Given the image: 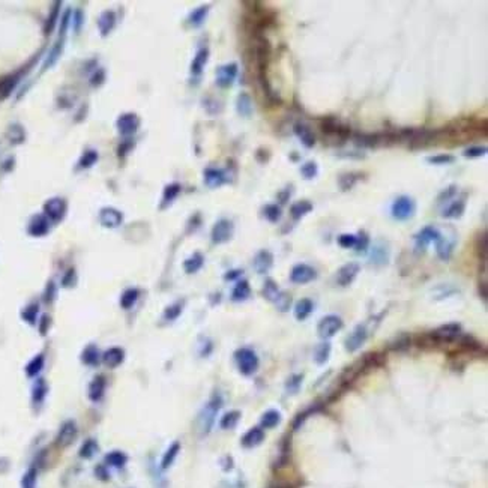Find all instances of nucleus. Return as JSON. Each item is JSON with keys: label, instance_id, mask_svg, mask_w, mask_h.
<instances>
[{"label": "nucleus", "instance_id": "nucleus-46", "mask_svg": "<svg viewBox=\"0 0 488 488\" xmlns=\"http://www.w3.org/2000/svg\"><path fill=\"white\" fill-rule=\"evenodd\" d=\"M329 353H331V346L329 343H323L320 344L317 349H315V353H314V358L317 361V364H324L329 358Z\"/></svg>", "mask_w": 488, "mask_h": 488}, {"label": "nucleus", "instance_id": "nucleus-58", "mask_svg": "<svg viewBox=\"0 0 488 488\" xmlns=\"http://www.w3.org/2000/svg\"><path fill=\"white\" fill-rule=\"evenodd\" d=\"M455 194H457V187H455V185L448 187L442 194L439 195V203H442V201H448V200H452V198L455 197Z\"/></svg>", "mask_w": 488, "mask_h": 488}, {"label": "nucleus", "instance_id": "nucleus-47", "mask_svg": "<svg viewBox=\"0 0 488 488\" xmlns=\"http://www.w3.org/2000/svg\"><path fill=\"white\" fill-rule=\"evenodd\" d=\"M427 161L430 164H434V166H446V164H452L455 161V156L449 155V153H440V155L430 156Z\"/></svg>", "mask_w": 488, "mask_h": 488}, {"label": "nucleus", "instance_id": "nucleus-40", "mask_svg": "<svg viewBox=\"0 0 488 488\" xmlns=\"http://www.w3.org/2000/svg\"><path fill=\"white\" fill-rule=\"evenodd\" d=\"M263 294L266 296V299H269L271 302H277V299L280 297V290H278V286L275 284V281L272 280H268L265 283V289H263Z\"/></svg>", "mask_w": 488, "mask_h": 488}, {"label": "nucleus", "instance_id": "nucleus-35", "mask_svg": "<svg viewBox=\"0 0 488 488\" xmlns=\"http://www.w3.org/2000/svg\"><path fill=\"white\" fill-rule=\"evenodd\" d=\"M44 355H36L27 365H26V374L29 376V377H35V376H38L41 371H42V368H44Z\"/></svg>", "mask_w": 488, "mask_h": 488}, {"label": "nucleus", "instance_id": "nucleus-24", "mask_svg": "<svg viewBox=\"0 0 488 488\" xmlns=\"http://www.w3.org/2000/svg\"><path fill=\"white\" fill-rule=\"evenodd\" d=\"M20 78H21V72H17V74L9 75V77L3 78L0 82V99H5V98H8L12 94V91L18 85Z\"/></svg>", "mask_w": 488, "mask_h": 488}, {"label": "nucleus", "instance_id": "nucleus-31", "mask_svg": "<svg viewBox=\"0 0 488 488\" xmlns=\"http://www.w3.org/2000/svg\"><path fill=\"white\" fill-rule=\"evenodd\" d=\"M250 294H251V289H250L248 281H239L231 292V299L236 302H242V300L248 299Z\"/></svg>", "mask_w": 488, "mask_h": 488}, {"label": "nucleus", "instance_id": "nucleus-39", "mask_svg": "<svg viewBox=\"0 0 488 488\" xmlns=\"http://www.w3.org/2000/svg\"><path fill=\"white\" fill-rule=\"evenodd\" d=\"M138 294H140V292H138L137 289H128V290H125L123 294H122V297H120V305H122V308L129 309V308L137 302Z\"/></svg>", "mask_w": 488, "mask_h": 488}, {"label": "nucleus", "instance_id": "nucleus-17", "mask_svg": "<svg viewBox=\"0 0 488 488\" xmlns=\"http://www.w3.org/2000/svg\"><path fill=\"white\" fill-rule=\"evenodd\" d=\"M102 362L108 367V368H114V367H119L123 359H125V352L120 349V347H111L108 350L104 352L102 355Z\"/></svg>", "mask_w": 488, "mask_h": 488}, {"label": "nucleus", "instance_id": "nucleus-26", "mask_svg": "<svg viewBox=\"0 0 488 488\" xmlns=\"http://www.w3.org/2000/svg\"><path fill=\"white\" fill-rule=\"evenodd\" d=\"M114 24H116V15L111 11H105L104 14H101L99 20H98V27H99V32L102 36L108 35L110 30L114 27Z\"/></svg>", "mask_w": 488, "mask_h": 488}, {"label": "nucleus", "instance_id": "nucleus-6", "mask_svg": "<svg viewBox=\"0 0 488 488\" xmlns=\"http://www.w3.org/2000/svg\"><path fill=\"white\" fill-rule=\"evenodd\" d=\"M233 231H234V227H233V222L228 221V219H219L213 228H212V240L213 243H224V242H228L233 236Z\"/></svg>", "mask_w": 488, "mask_h": 488}, {"label": "nucleus", "instance_id": "nucleus-16", "mask_svg": "<svg viewBox=\"0 0 488 488\" xmlns=\"http://www.w3.org/2000/svg\"><path fill=\"white\" fill-rule=\"evenodd\" d=\"M460 332H461V326L458 323H448V324L437 328L434 331L433 337L440 341H454L460 335Z\"/></svg>", "mask_w": 488, "mask_h": 488}, {"label": "nucleus", "instance_id": "nucleus-42", "mask_svg": "<svg viewBox=\"0 0 488 488\" xmlns=\"http://www.w3.org/2000/svg\"><path fill=\"white\" fill-rule=\"evenodd\" d=\"M182 308H184V303H182V302H176V303H173V305L167 306V308H166V311H164V318H166V320H169V321L176 320V318L181 315Z\"/></svg>", "mask_w": 488, "mask_h": 488}, {"label": "nucleus", "instance_id": "nucleus-41", "mask_svg": "<svg viewBox=\"0 0 488 488\" xmlns=\"http://www.w3.org/2000/svg\"><path fill=\"white\" fill-rule=\"evenodd\" d=\"M239 418H240V413L239 412H228L222 416L221 419V428L224 430H230L233 427H236V424L239 422Z\"/></svg>", "mask_w": 488, "mask_h": 488}, {"label": "nucleus", "instance_id": "nucleus-34", "mask_svg": "<svg viewBox=\"0 0 488 488\" xmlns=\"http://www.w3.org/2000/svg\"><path fill=\"white\" fill-rule=\"evenodd\" d=\"M99 359H101V355H99V350L97 349V346H88L83 353H82V361L86 364V365H98L99 364Z\"/></svg>", "mask_w": 488, "mask_h": 488}, {"label": "nucleus", "instance_id": "nucleus-52", "mask_svg": "<svg viewBox=\"0 0 488 488\" xmlns=\"http://www.w3.org/2000/svg\"><path fill=\"white\" fill-rule=\"evenodd\" d=\"M97 452H98V445L95 440H88V442L82 446V449H80V455H82L83 458H91V457H94Z\"/></svg>", "mask_w": 488, "mask_h": 488}, {"label": "nucleus", "instance_id": "nucleus-37", "mask_svg": "<svg viewBox=\"0 0 488 488\" xmlns=\"http://www.w3.org/2000/svg\"><path fill=\"white\" fill-rule=\"evenodd\" d=\"M280 421H281V415L277 410H268L262 416V425L265 428H274L280 424Z\"/></svg>", "mask_w": 488, "mask_h": 488}, {"label": "nucleus", "instance_id": "nucleus-27", "mask_svg": "<svg viewBox=\"0 0 488 488\" xmlns=\"http://www.w3.org/2000/svg\"><path fill=\"white\" fill-rule=\"evenodd\" d=\"M314 309V305L309 299H300L296 305H294V317L297 320H305Z\"/></svg>", "mask_w": 488, "mask_h": 488}, {"label": "nucleus", "instance_id": "nucleus-44", "mask_svg": "<svg viewBox=\"0 0 488 488\" xmlns=\"http://www.w3.org/2000/svg\"><path fill=\"white\" fill-rule=\"evenodd\" d=\"M45 395H47V383H45L44 380L36 382V383H35V386H33V390H32V398H33V401L38 404V402H41V401L45 398Z\"/></svg>", "mask_w": 488, "mask_h": 488}, {"label": "nucleus", "instance_id": "nucleus-3", "mask_svg": "<svg viewBox=\"0 0 488 488\" xmlns=\"http://www.w3.org/2000/svg\"><path fill=\"white\" fill-rule=\"evenodd\" d=\"M234 359L239 371L245 376L254 374L259 368V358L251 349H239L234 353Z\"/></svg>", "mask_w": 488, "mask_h": 488}, {"label": "nucleus", "instance_id": "nucleus-4", "mask_svg": "<svg viewBox=\"0 0 488 488\" xmlns=\"http://www.w3.org/2000/svg\"><path fill=\"white\" fill-rule=\"evenodd\" d=\"M343 329V320L338 315H326L317 324V334L320 338H331Z\"/></svg>", "mask_w": 488, "mask_h": 488}, {"label": "nucleus", "instance_id": "nucleus-11", "mask_svg": "<svg viewBox=\"0 0 488 488\" xmlns=\"http://www.w3.org/2000/svg\"><path fill=\"white\" fill-rule=\"evenodd\" d=\"M359 271H361V268H359V265H358V263H355V262H350V263L344 265L343 268H340V271H338V274H337V283H338L341 287H347V286H350V284L355 281V278L358 277Z\"/></svg>", "mask_w": 488, "mask_h": 488}, {"label": "nucleus", "instance_id": "nucleus-20", "mask_svg": "<svg viewBox=\"0 0 488 488\" xmlns=\"http://www.w3.org/2000/svg\"><path fill=\"white\" fill-rule=\"evenodd\" d=\"M294 134L297 135V138L300 140V143L305 146V147H312L314 144H315V137H314V134H312V131L306 126V125H303V123H296L294 125Z\"/></svg>", "mask_w": 488, "mask_h": 488}, {"label": "nucleus", "instance_id": "nucleus-38", "mask_svg": "<svg viewBox=\"0 0 488 488\" xmlns=\"http://www.w3.org/2000/svg\"><path fill=\"white\" fill-rule=\"evenodd\" d=\"M207 12H209V6H200V8L194 9V11L190 14V18H188L190 24H191V26H194V27L201 26V24H203V21H204V18H206V15H207Z\"/></svg>", "mask_w": 488, "mask_h": 488}, {"label": "nucleus", "instance_id": "nucleus-1", "mask_svg": "<svg viewBox=\"0 0 488 488\" xmlns=\"http://www.w3.org/2000/svg\"><path fill=\"white\" fill-rule=\"evenodd\" d=\"M222 401H221V396L219 395H215L206 405L204 409L201 410V413L198 415V430L201 431V434H207L213 425V421H215V416L221 407Z\"/></svg>", "mask_w": 488, "mask_h": 488}, {"label": "nucleus", "instance_id": "nucleus-56", "mask_svg": "<svg viewBox=\"0 0 488 488\" xmlns=\"http://www.w3.org/2000/svg\"><path fill=\"white\" fill-rule=\"evenodd\" d=\"M356 242H358V236H355V234H341L338 237V243L343 248H353V247H356Z\"/></svg>", "mask_w": 488, "mask_h": 488}, {"label": "nucleus", "instance_id": "nucleus-51", "mask_svg": "<svg viewBox=\"0 0 488 488\" xmlns=\"http://www.w3.org/2000/svg\"><path fill=\"white\" fill-rule=\"evenodd\" d=\"M8 138L11 143H21L24 140V131L20 125H12L8 131Z\"/></svg>", "mask_w": 488, "mask_h": 488}, {"label": "nucleus", "instance_id": "nucleus-14", "mask_svg": "<svg viewBox=\"0 0 488 488\" xmlns=\"http://www.w3.org/2000/svg\"><path fill=\"white\" fill-rule=\"evenodd\" d=\"M367 338H368V332H367L365 326L364 324H359V326L355 328V331L346 340V349L349 352H356L359 347L364 346V343L367 341Z\"/></svg>", "mask_w": 488, "mask_h": 488}, {"label": "nucleus", "instance_id": "nucleus-22", "mask_svg": "<svg viewBox=\"0 0 488 488\" xmlns=\"http://www.w3.org/2000/svg\"><path fill=\"white\" fill-rule=\"evenodd\" d=\"M263 439H265V433H263L262 428H251L242 437V445L245 448H254L257 445H260L263 442Z\"/></svg>", "mask_w": 488, "mask_h": 488}, {"label": "nucleus", "instance_id": "nucleus-28", "mask_svg": "<svg viewBox=\"0 0 488 488\" xmlns=\"http://www.w3.org/2000/svg\"><path fill=\"white\" fill-rule=\"evenodd\" d=\"M311 210H312V203L308 201V200L296 201L294 204H292V207H290V213H292L293 219H300L306 213H309Z\"/></svg>", "mask_w": 488, "mask_h": 488}, {"label": "nucleus", "instance_id": "nucleus-23", "mask_svg": "<svg viewBox=\"0 0 488 488\" xmlns=\"http://www.w3.org/2000/svg\"><path fill=\"white\" fill-rule=\"evenodd\" d=\"M104 390H105V380L102 376H97L95 379H92L91 385H89V389H88V395H89V399L91 401H99L104 395Z\"/></svg>", "mask_w": 488, "mask_h": 488}, {"label": "nucleus", "instance_id": "nucleus-29", "mask_svg": "<svg viewBox=\"0 0 488 488\" xmlns=\"http://www.w3.org/2000/svg\"><path fill=\"white\" fill-rule=\"evenodd\" d=\"M62 50H63V36H60V38H59V41L54 44V47H53V48H51V51L48 53V56H47V59H45V63H44V69L51 68V66L59 60V57H60V54H62Z\"/></svg>", "mask_w": 488, "mask_h": 488}, {"label": "nucleus", "instance_id": "nucleus-54", "mask_svg": "<svg viewBox=\"0 0 488 488\" xmlns=\"http://www.w3.org/2000/svg\"><path fill=\"white\" fill-rule=\"evenodd\" d=\"M358 182V176H355L353 173H349V175H343L340 178V187L343 191H347V190H352V187Z\"/></svg>", "mask_w": 488, "mask_h": 488}, {"label": "nucleus", "instance_id": "nucleus-32", "mask_svg": "<svg viewBox=\"0 0 488 488\" xmlns=\"http://www.w3.org/2000/svg\"><path fill=\"white\" fill-rule=\"evenodd\" d=\"M179 451H181V443H179V442H175V443L167 449V452L164 454L162 461H161V467H162L164 470H166V469H169V467L175 463V460H176V457H178Z\"/></svg>", "mask_w": 488, "mask_h": 488}, {"label": "nucleus", "instance_id": "nucleus-57", "mask_svg": "<svg viewBox=\"0 0 488 488\" xmlns=\"http://www.w3.org/2000/svg\"><path fill=\"white\" fill-rule=\"evenodd\" d=\"M59 6H60V3H59V2H57V3H54L53 11H51V14H50V17H48L47 26H45V33H51V30H53V27H54V24H56L57 14H59Z\"/></svg>", "mask_w": 488, "mask_h": 488}, {"label": "nucleus", "instance_id": "nucleus-9", "mask_svg": "<svg viewBox=\"0 0 488 488\" xmlns=\"http://www.w3.org/2000/svg\"><path fill=\"white\" fill-rule=\"evenodd\" d=\"M237 77V65L228 63L224 66H219L216 71V85L219 88H228L234 83Z\"/></svg>", "mask_w": 488, "mask_h": 488}, {"label": "nucleus", "instance_id": "nucleus-48", "mask_svg": "<svg viewBox=\"0 0 488 488\" xmlns=\"http://www.w3.org/2000/svg\"><path fill=\"white\" fill-rule=\"evenodd\" d=\"M265 216L271 221V222H277V221H280V218H281V215H283V212H281V207L280 206H277V204H268L266 207H265Z\"/></svg>", "mask_w": 488, "mask_h": 488}, {"label": "nucleus", "instance_id": "nucleus-19", "mask_svg": "<svg viewBox=\"0 0 488 488\" xmlns=\"http://www.w3.org/2000/svg\"><path fill=\"white\" fill-rule=\"evenodd\" d=\"M272 265H274V256L266 250L260 251L254 259V268L259 274H266L272 268Z\"/></svg>", "mask_w": 488, "mask_h": 488}, {"label": "nucleus", "instance_id": "nucleus-15", "mask_svg": "<svg viewBox=\"0 0 488 488\" xmlns=\"http://www.w3.org/2000/svg\"><path fill=\"white\" fill-rule=\"evenodd\" d=\"M50 230V221L45 215H35L27 227L29 234L35 236V237H41L44 234H47Z\"/></svg>", "mask_w": 488, "mask_h": 488}, {"label": "nucleus", "instance_id": "nucleus-18", "mask_svg": "<svg viewBox=\"0 0 488 488\" xmlns=\"http://www.w3.org/2000/svg\"><path fill=\"white\" fill-rule=\"evenodd\" d=\"M225 181H227L225 173L219 169H207L204 172V184L209 188H218L222 184H225Z\"/></svg>", "mask_w": 488, "mask_h": 488}, {"label": "nucleus", "instance_id": "nucleus-36", "mask_svg": "<svg viewBox=\"0 0 488 488\" xmlns=\"http://www.w3.org/2000/svg\"><path fill=\"white\" fill-rule=\"evenodd\" d=\"M236 108H237L239 114H242V116H245V117L251 116V113H253V102H251V98L248 97L247 94H240L239 98H237Z\"/></svg>", "mask_w": 488, "mask_h": 488}, {"label": "nucleus", "instance_id": "nucleus-30", "mask_svg": "<svg viewBox=\"0 0 488 488\" xmlns=\"http://www.w3.org/2000/svg\"><path fill=\"white\" fill-rule=\"evenodd\" d=\"M203 263H204L203 256H201L200 253H195V254H193L190 259H187V260L184 262V269H185V272H187V274H195L197 271H200V269H201Z\"/></svg>", "mask_w": 488, "mask_h": 488}, {"label": "nucleus", "instance_id": "nucleus-33", "mask_svg": "<svg viewBox=\"0 0 488 488\" xmlns=\"http://www.w3.org/2000/svg\"><path fill=\"white\" fill-rule=\"evenodd\" d=\"M179 193H181V185L179 184H170V185H167L166 190H164V194H162V204H161V207L170 206L176 200V197L179 195Z\"/></svg>", "mask_w": 488, "mask_h": 488}, {"label": "nucleus", "instance_id": "nucleus-53", "mask_svg": "<svg viewBox=\"0 0 488 488\" xmlns=\"http://www.w3.org/2000/svg\"><path fill=\"white\" fill-rule=\"evenodd\" d=\"M464 158H469V159H475V158H481L484 155H487V147L485 146H473V147H469L463 152Z\"/></svg>", "mask_w": 488, "mask_h": 488}, {"label": "nucleus", "instance_id": "nucleus-8", "mask_svg": "<svg viewBox=\"0 0 488 488\" xmlns=\"http://www.w3.org/2000/svg\"><path fill=\"white\" fill-rule=\"evenodd\" d=\"M317 277V272L314 268L308 266V265H296L294 268L292 269V274H290V280L292 283L294 284H306V283H311L312 280H315Z\"/></svg>", "mask_w": 488, "mask_h": 488}, {"label": "nucleus", "instance_id": "nucleus-7", "mask_svg": "<svg viewBox=\"0 0 488 488\" xmlns=\"http://www.w3.org/2000/svg\"><path fill=\"white\" fill-rule=\"evenodd\" d=\"M116 126L122 135H132L137 132V129L140 126V119L134 113H125L117 119Z\"/></svg>", "mask_w": 488, "mask_h": 488}, {"label": "nucleus", "instance_id": "nucleus-13", "mask_svg": "<svg viewBox=\"0 0 488 488\" xmlns=\"http://www.w3.org/2000/svg\"><path fill=\"white\" fill-rule=\"evenodd\" d=\"M99 221L107 228H116V227H119L122 224L123 215H122L120 210H117L114 207H104L99 212Z\"/></svg>", "mask_w": 488, "mask_h": 488}, {"label": "nucleus", "instance_id": "nucleus-2", "mask_svg": "<svg viewBox=\"0 0 488 488\" xmlns=\"http://www.w3.org/2000/svg\"><path fill=\"white\" fill-rule=\"evenodd\" d=\"M390 212H392V216L395 219H398V221H407V219H410L415 215V212H416V203L409 195H399L392 203Z\"/></svg>", "mask_w": 488, "mask_h": 488}, {"label": "nucleus", "instance_id": "nucleus-59", "mask_svg": "<svg viewBox=\"0 0 488 488\" xmlns=\"http://www.w3.org/2000/svg\"><path fill=\"white\" fill-rule=\"evenodd\" d=\"M290 300H292V299H290V296H289V294L281 293L275 303L278 305V308H280L281 311H287V308L290 306Z\"/></svg>", "mask_w": 488, "mask_h": 488}, {"label": "nucleus", "instance_id": "nucleus-21", "mask_svg": "<svg viewBox=\"0 0 488 488\" xmlns=\"http://www.w3.org/2000/svg\"><path fill=\"white\" fill-rule=\"evenodd\" d=\"M464 210H466V197H461L458 200H454L446 209H443L442 216L455 219V218H460L464 213Z\"/></svg>", "mask_w": 488, "mask_h": 488}, {"label": "nucleus", "instance_id": "nucleus-10", "mask_svg": "<svg viewBox=\"0 0 488 488\" xmlns=\"http://www.w3.org/2000/svg\"><path fill=\"white\" fill-rule=\"evenodd\" d=\"M439 237H440V231L436 227H424L415 237L416 250L418 251H425L427 247L431 242H436Z\"/></svg>", "mask_w": 488, "mask_h": 488}, {"label": "nucleus", "instance_id": "nucleus-45", "mask_svg": "<svg viewBox=\"0 0 488 488\" xmlns=\"http://www.w3.org/2000/svg\"><path fill=\"white\" fill-rule=\"evenodd\" d=\"M300 173H302V176H303L305 179L311 181V179H314V178L317 176V173H318V167H317V164H315L314 161H308V162H305V164L300 167Z\"/></svg>", "mask_w": 488, "mask_h": 488}, {"label": "nucleus", "instance_id": "nucleus-12", "mask_svg": "<svg viewBox=\"0 0 488 488\" xmlns=\"http://www.w3.org/2000/svg\"><path fill=\"white\" fill-rule=\"evenodd\" d=\"M77 437V425L74 421H66L60 430H59V434H57V446L59 448H66L69 446Z\"/></svg>", "mask_w": 488, "mask_h": 488}, {"label": "nucleus", "instance_id": "nucleus-50", "mask_svg": "<svg viewBox=\"0 0 488 488\" xmlns=\"http://www.w3.org/2000/svg\"><path fill=\"white\" fill-rule=\"evenodd\" d=\"M97 161H98L97 152H95V150H88V152H85V155L80 158V161H78V167H80V169H88V167L94 166Z\"/></svg>", "mask_w": 488, "mask_h": 488}, {"label": "nucleus", "instance_id": "nucleus-43", "mask_svg": "<svg viewBox=\"0 0 488 488\" xmlns=\"http://www.w3.org/2000/svg\"><path fill=\"white\" fill-rule=\"evenodd\" d=\"M107 463L113 467H122L125 463H126V455L123 452H119V451H113L107 455Z\"/></svg>", "mask_w": 488, "mask_h": 488}, {"label": "nucleus", "instance_id": "nucleus-55", "mask_svg": "<svg viewBox=\"0 0 488 488\" xmlns=\"http://www.w3.org/2000/svg\"><path fill=\"white\" fill-rule=\"evenodd\" d=\"M38 311H39V308H38V305L36 303H33V305H29L24 311H23V318L27 321V323H30V324H33L35 321H36V315H38Z\"/></svg>", "mask_w": 488, "mask_h": 488}, {"label": "nucleus", "instance_id": "nucleus-5", "mask_svg": "<svg viewBox=\"0 0 488 488\" xmlns=\"http://www.w3.org/2000/svg\"><path fill=\"white\" fill-rule=\"evenodd\" d=\"M44 212H45V216L54 222H59L65 213H66V201L60 197H54V198H50L45 204H44Z\"/></svg>", "mask_w": 488, "mask_h": 488}, {"label": "nucleus", "instance_id": "nucleus-49", "mask_svg": "<svg viewBox=\"0 0 488 488\" xmlns=\"http://www.w3.org/2000/svg\"><path fill=\"white\" fill-rule=\"evenodd\" d=\"M36 478H38V472L35 467L29 469L27 473L23 476L21 481V488H36Z\"/></svg>", "mask_w": 488, "mask_h": 488}, {"label": "nucleus", "instance_id": "nucleus-25", "mask_svg": "<svg viewBox=\"0 0 488 488\" xmlns=\"http://www.w3.org/2000/svg\"><path fill=\"white\" fill-rule=\"evenodd\" d=\"M207 59H209V50H207V48H201V50H198V51H197L194 60H193V63H191V74H193L194 77L201 75V72H203V69H204V65H206Z\"/></svg>", "mask_w": 488, "mask_h": 488}]
</instances>
